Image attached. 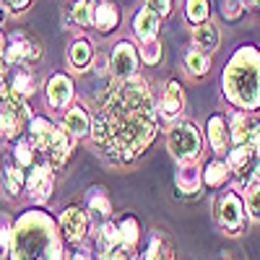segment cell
<instances>
[{"label": "cell", "mask_w": 260, "mask_h": 260, "mask_svg": "<svg viewBox=\"0 0 260 260\" xmlns=\"http://www.w3.org/2000/svg\"><path fill=\"white\" fill-rule=\"evenodd\" d=\"M156 133L154 102L141 78L112 83L94 122V141L104 156L130 161L151 143Z\"/></svg>", "instance_id": "6da1fadb"}, {"label": "cell", "mask_w": 260, "mask_h": 260, "mask_svg": "<svg viewBox=\"0 0 260 260\" xmlns=\"http://www.w3.org/2000/svg\"><path fill=\"white\" fill-rule=\"evenodd\" d=\"M11 260H62L57 224L45 211H26L13 226Z\"/></svg>", "instance_id": "7a4b0ae2"}, {"label": "cell", "mask_w": 260, "mask_h": 260, "mask_svg": "<svg viewBox=\"0 0 260 260\" xmlns=\"http://www.w3.org/2000/svg\"><path fill=\"white\" fill-rule=\"evenodd\" d=\"M224 94L232 104L242 110L260 107V52L252 47H242L224 73Z\"/></svg>", "instance_id": "3957f363"}, {"label": "cell", "mask_w": 260, "mask_h": 260, "mask_svg": "<svg viewBox=\"0 0 260 260\" xmlns=\"http://www.w3.org/2000/svg\"><path fill=\"white\" fill-rule=\"evenodd\" d=\"M169 151L182 164L185 161H195V156H198V151H201V136H198V130H195V125L182 122L177 127H172V133H169Z\"/></svg>", "instance_id": "277c9868"}, {"label": "cell", "mask_w": 260, "mask_h": 260, "mask_svg": "<svg viewBox=\"0 0 260 260\" xmlns=\"http://www.w3.org/2000/svg\"><path fill=\"white\" fill-rule=\"evenodd\" d=\"M26 104L21 96H16L13 91L0 102V133L3 138H16L26 122Z\"/></svg>", "instance_id": "5b68a950"}, {"label": "cell", "mask_w": 260, "mask_h": 260, "mask_svg": "<svg viewBox=\"0 0 260 260\" xmlns=\"http://www.w3.org/2000/svg\"><path fill=\"white\" fill-rule=\"evenodd\" d=\"M216 219L229 234H240L245 229V206L237 192H224L216 201Z\"/></svg>", "instance_id": "8992f818"}, {"label": "cell", "mask_w": 260, "mask_h": 260, "mask_svg": "<svg viewBox=\"0 0 260 260\" xmlns=\"http://www.w3.org/2000/svg\"><path fill=\"white\" fill-rule=\"evenodd\" d=\"M60 232L71 245L83 242L86 232H89V213H86L83 208H78V206L65 208L62 216H60Z\"/></svg>", "instance_id": "52a82bcc"}, {"label": "cell", "mask_w": 260, "mask_h": 260, "mask_svg": "<svg viewBox=\"0 0 260 260\" xmlns=\"http://www.w3.org/2000/svg\"><path fill=\"white\" fill-rule=\"evenodd\" d=\"M42 55L39 45L31 39H26L24 34H13L11 42L6 45V62L8 65H18V62H24V65H31L37 62Z\"/></svg>", "instance_id": "ba28073f"}, {"label": "cell", "mask_w": 260, "mask_h": 260, "mask_svg": "<svg viewBox=\"0 0 260 260\" xmlns=\"http://www.w3.org/2000/svg\"><path fill=\"white\" fill-rule=\"evenodd\" d=\"M52 182H55L52 164H34L31 175L26 177V190L37 203H45L52 192Z\"/></svg>", "instance_id": "9c48e42d"}, {"label": "cell", "mask_w": 260, "mask_h": 260, "mask_svg": "<svg viewBox=\"0 0 260 260\" xmlns=\"http://www.w3.org/2000/svg\"><path fill=\"white\" fill-rule=\"evenodd\" d=\"M136 65H138V55H136V50L127 45V42H117L115 45V52H112V71H115V76L122 81H127V78H133V73H136Z\"/></svg>", "instance_id": "30bf717a"}, {"label": "cell", "mask_w": 260, "mask_h": 260, "mask_svg": "<svg viewBox=\"0 0 260 260\" xmlns=\"http://www.w3.org/2000/svg\"><path fill=\"white\" fill-rule=\"evenodd\" d=\"M71 96H73V83H71V78L65 76V73L52 76L50 83H47V102L55 107V110H60V107H65V104L71 102Z\"/></svg>", "instance_id": "8fae6325"}, {"label": "cell", "mask_w": 260, "mask_h": 260, "mask_svg": "<svg viewBox=\"0 0 260 260\" xmlns=\"http://www.w3.org/2000/svg\"><path fill=\"white\" fill-rule=\"evenodd\" d=\"M55 133H57V127L50 120H45V117H34L31 120V141H34V146L42 151V154L50 151V146L55 141Z\"/></svg>", "instance_id": "7c38bea8"}, {"label": "cell", "mask_w": 260, "mask_h": 260, "mask_svg": "<svg viewBox=\"0 0 260 260\" xmlns=\"http://www.w3.org/2000/svg\"><path fill=\"white\" fill-rule=\"evenodd\" d=\"M156 31H159V16H156L154 11H148V8L138 11L136 18H133V34H136L138 39L148 42V39L156 37Z\"/></svg>", "instance_id": "4fadbf2b"}, {"label": "cell", "mask_w": 260, "mask_h": 260, "mask_svg": "<svg viewBox=\"0 0 260 260\" xmlns=\"http://www.w3.org/2000/svg\"><path fill=\"white\" fill-rule=\"evenodd\" d=\"M65 130L71 133V138H83L91 130L89 115H86V110L81 104H76V107L68 110V115H65Z\"/></svg>", "instance_id": "5bb4252c"}, {"label": "cell", "mask_w": 260, "mask_h": 260, "mask_svg": "<svg viewBox=\"0 0 260 260\" xmlns=\"http://www.w3.org/2000/svg\"><path fill=\"white\" fill-rule=\"evenodd\" d=\"M177 187L182 192H198L201 182H203V175H201V169L195 167L192 161H185L180 169H177V177H175Z\"/></svg>", "instance_id": "9a60e30c"}, {"label": "cell", "mask_w": 260, "mask_h": 260, "mask_svg": "<svg viewBox=\"0 0 260 260\" xmlns=\"http://www.w3.org/2000/svg\"><path fill=\"white\" fill-rule=\"evenodd\" d=\"M180 110H182V89H180L177 81H169L167 91L161 96V117L172 120V117L180 115Z\"/></svg>", "instance_id": "2e32d148"}, {"label": "cell", "mask_w": 260, "mask_h": 260, "mask_svg": "<svg viewBox=\"0 0 260 260\" xmlns=\"http://www.w3.org/2000/svg\"><path fill=\"white\" fill-rule=\"evenodd\" d=\"M192 42H195V47H198L201 52H211L216 50V45H219V29H216L213 24H198L192 31Z\"/></svg>", "instance_id": "e0dca14e"}, {"label": "cell", "mask_w": 260, "mask_h": 260, "mask_svg": "<svg viewBox=\"0 0 260 260\" xmlns=\"http://www.w3.org/2000/svg\"><path fill=\"white\" fill-rule=\"evenodd\" d=\"M117 21H120V13L112 3H96L94 6V24L99 31H112L117 26Z\"/></svg>", "instance_id": "ac0fdd59"}, {"label": "cell", "mask_w": 260, "mask_h": 260, "mask_svg": "<svg viewBox=\"0 0 260 260\" xmlns=\"http://www.w3.org/2000/svg\"><path fill=\"white\" fill-rule=\"evenodd\" d=\"M68 154H71V133L68 130H57L55 141L47 151V159H50V164H62L68 159Z\"/></svg>", "instance_id": "d6986e66"}, {"label": "cell", "mask_w": 260, "mask_h": 260, "mask_svg": "<svg viewBox=\"0 0 260 260\" xmlns=\"http://www.w3.org/2000/svg\"><path fill=\"white\" fill-rule=\"evenodd\" d=\"M86 203H89V211L102 216V219H107V216L112 213V203H110V198H107L104 187H91L89 192H86Z\"/></svg>", "instance_id": "ffe728a7"}, {"label": "cell", "mask_w": 260, "mask_h": 260, "mask_svg": "<svg viewBox=\"0 0 260 260\" xmlns=\"http://www.w3.org/2000/svg\"><path fill=\"white\" fill-rule=\"evenodd\" d=\"M91 57H94V50H91V45L86 39H76L71 45V50H68V60H71V65L76 71L86 68V65L91 62Z\"/></svg>", "instance_id": "44dd1931"}, {"label": "cell", "mask_w": 260, "mask_h": 260, "mask_svg": "<svg viewBox=\"0 0 260 260\" xmlns=\"http://www.w3.org/2000/svg\"><path fill=\"white\" fill-rule=\"evenodd\" d=\"M96 234H99V237H96V242H99L102 252H110V250H115V247L122 245V240H120V226L112 224V221H107Z\"/></svg>", "instance_id": "7402d4cb"}, {"label": "cell", "mask_w": 260, "mask_h": 260, "mask_svg": "<svg viewBox=\"0 0 260 260\" xmlns=\"http://www.w3.org/2000/svg\"><path fill=\"white\" fill-rule=\"evenodd\" d=\"M34 89H37L34 76H31L29 71H16L13 83H11V91H13L16 96H21V99H26V96H31V94H34Z\"/></svg>", "instance_id": "603a6c76"}, {"label": "cell", "mask_w": 260, "mask_h": 260, "mask_svg": "<svg viewBox=\"0 0 260 260\" xmlns=\"http://www.w3.org/2000/svg\"><path fill=\"white\" fill-rule=\"evenodd\" d=\"M208 138H211V146L216 151H224L226 143H229V133H226V125L221 117H211L208 120Z\"/></svg>", "instance_id": "cb8c5ba5"}, {"label": "cell", "mask_w": 260, "mask_h": 260, "mask_svg": "<svg viewBox=\"0 0 260 260\" xmlns=\"http://www.w3.org/2000/svg\"><path fill=\"white\" fill-rule=\"evenodd\" d=\"M226 177H229V167L224 161H211L203 172V182L208 187H221L226 182Z\"/></svg>", "instance_id": "d4e9b609"}, {"label": "cell", "mask_w": 260, "mask_h": 260, "mask_svg": "<svg viewBox=\"0 0 260 260\" xmlns=\"http://www.w3.org/2000/svg\"><path fill=\"white\" fill-rule=\"evenodd\" d=\"M252 154H255V151H252V146H250V143H240L234 151H229V167H232V169H237V172L242 175L245 167H247V164H250V159H252Z\"/></svg>", "instance_id": "484cf974"}, {"label": "cell", "mask_w": 260, "mask_h": 260, "mask_svg": "<svg viewBox=\"0 0 260 260\" xmlns=\"http://www.w3.org/2000/svg\"><path fill=\"white\" fill-rule=\"evenodd\" d=\"M3 185H6V192L8 195H18L21 187L26 185V177L24 172H21V167H6V175H3Z\"/></svg>", "instance_id": "4316f807"}, {"label": "cell", "mask_w": 260, "mask_h": 260, "mask_svg": "<svg viewBox=\"0 0 260 260\" xmlns=\"http://www.w3.org/2000/svg\"><path fill=\"white\" fill-rule=\"evenodd\" d=\"M185 65H187V71H190L192 76H206V73H208V68H211V60H208V55H206V52L192 50V52H187Z\"/></svg>", "instance_id": "83f0119b"}, {"label": "cell", "mask_w": 260, "mask_h": 260, "mask_svg": "<svg viewBox=\"0 0 260 260\" xmlns=\"http://www.w3.org/2000/svg\"><path fill=\"white\" fill-rule=\"evenodd\" d=\"M117 226H120V240H122V247H133V245L138 242V234H141L138 221L133 219V216H125V219H122Z\"/></svg>", "instance_id": "f1b7e54d"}, {"label": "cell", "mask_w": 260, "mask_h": 260, "mask_svg": "<svg viewBox=\"0 0 260 260\" xmlns=\"http://www.w3.org/2000/svg\"><path fill=\"white\" fill-rule=\"evenodd\" d=\"M252 125H255V122H250L245 115H234V117H232V138H234L237 146H240V143H247Z\"/></svg>", "instance_id": "f546056e"}, {"label": "cell", "mask_w": 260, "mask_h": 260, "mask_svg": "<svg viewBox=\"0 0 260 260\" xmlns=\"http://www.w3.org/2000/svg\"><path fill=\"white\" fill-rule=\"evenodd\" d=\"M11 242H13V224L8 213H0V257L11 255Z\"/></svg>", "instance_id": "4dcf8cb0"}, {"label": "cell", "mask_w": 260, "mask_h": 260, "mask_svg": "<svg viewBox=\"0 0 260 260\" xmlns=\"http://www.w3.org/2000/svg\"><path fill=\"white\" fill-rule=\"evenodd\" d=\"M13 156H16V167H34V159H37L34 146H31L29 141H18Z\"/></svg>", "instance_id": "1f68e13d"}, {"label": "cell", "mask_w": 260, "mask_h": 260, "mask_svg": "<svg viewBox=\"0 0 260 260\" xmlns=\"http://www.w3.org/2000/svg\"><path fill=\"white\" fill-rule=\"evenodd\" d=\"M247 213L252 219H260V180H250V187H247Z\"/></svg>", "instance_id": "d6a6232c"}, {"label": "cell", "mask_w": 260, "mask_h": 260, "mask_svg": "<svg viewBox=\"0 0 260 260\" xmlns=\"http://www.w3.org/2000/svg\"><path fill=\"white\" fill-rule=\"evenodd\" d=\"M187 18L192 24H206L208 21V0H187Z\"/></svg>", "instance_id": "836d02e7"}, {"label": "cell", "mask_w": 260, "mask_h": 260, "mask_svg": "<svg viewBox=\"0 0 260 260\" xmlns=\"http://www.w3.org/2000/svg\"><path fill=\"white\" fill-rule=\"evenodd\" d=\"M73 21H76L78 26H89L91 21H94L89 0H76V3H73Z\"/></svg>", "instance_id": "e575fe53"}, {"label": "cell", "mask_w": 260, "mask_h": 260, "mask_svg": "<svg viewBox=\"0 0 260 260\" xmlns=\"http://www.w3.org/2000/svg\"><path fill=\"white\" fill-rule=\"evenodd\" d=\"M141 57H143V62H148V65L159 62V60H161V45H159L156 39H148L146 45L141 47Z\"/></svg>", "instance_id": "d590c367"}, {"label": "cell", "mask_w": 260, "mask_h": 260, "mask_svg": "<svg viewBox=\"0 0 260 260\" xmlns=\"http://www.w3.org/2000/svg\"><path fill=\"white\" fill-rule=\"evenodd\" d=\"M221 13L226 18H237L242 13V0H221Z\"/></svg>", "instance_id": "8d00e7d4"}, {"label": "cell", "mask_w": 260, "mask_h": 260, "mask_svg": "<svg viewBox=\"0 0 260 260\" xmlns=\"http://www.w3.org/2000/svg\"><path fill=\"white\" fill-rule=\"evenodd\" d=\"M146 8L154 11L156 16H167L169 13V0H146Z\"/></svg>", "instance_id": "74e56055"}, {"label": "cell", "mask_w": 260, "mask_h": 260, "mask_svg": "<svg viewBox=\"0 0 260 260\" xmlns=\"http://www.w3.org/2000/svg\"><path fill=\"white\" fill-rule=\"evenodd\" d=\"M247 143L252 146V151L260 156V122H255L252 125V130H250V138H247Z\"/></svg>", "instance_id": "f35d334b"}, {"label": "cell", "mask_w": 260, "mask_h": 260, "mask_svg": "<svg viewBox=\"0 0 260 260\" xmlns=\"http://www.w3.org/2000/svg\"><path fill=\"white\" fill-rule=\"evenodd\" d=\"M99 260H125V252H122L120 247H115V250H110V252H104Z\"/></svg>", "instance_id": "ab89813d"}, {"label": "cell", "mask_w": 260, "mask_h": 260, "mask_svg": "<svg viewBox=\"0 0 260 260\" xmlns=\"http://www.w3.org/2000/svg\"><path fill=\"white\" fill-rule=\"evenodd\" d=\"M29 6V0H8V8L11 11H24Z\"/></svg>", "instance_id": "60d3db41"}, {"label": "cell", "mask_w": 260, "mask_h": 260, "mask_svg": "<svg viewBox=\"0 0 260 260\" xmlns=\"http://www.w3.org/2000/svg\"><path fill=\"white\" fill-rule=\"evenodd\" d=\"M104 65H107V60H104V57L99 55V57H96V73H104V71H107Z\"/></svg>", "instance_id": "b9f144b4"}, {"label": "cell", "mask_w": 260, "mask_h": 260, "mask_svg": "<svg viewBox=\"0 0 260 260\" xmlns=\"http://www.w3.org/2000/svg\"><path fill=\"white\" fill-rule=\"evenodd\" d=\"M73 260H91V255L86 252V250H81V252H76V255H73Z\"/></svg>", "instance_id": "7bdbcfd3"}, {"label": "cell", "mask_w": 260, "mask_h": 260, "mask_svg": "<svg viewBox=\"0 0 260 260\" xmlns=\"http://www.w3.org/2000/svg\"><path fill=\"white\" fill-rule=\"evenodd\" d=\"M0 57H6V39H3V34H0Z\"/></svg>", "instance_id": "ee69618b"}]
</instances>
